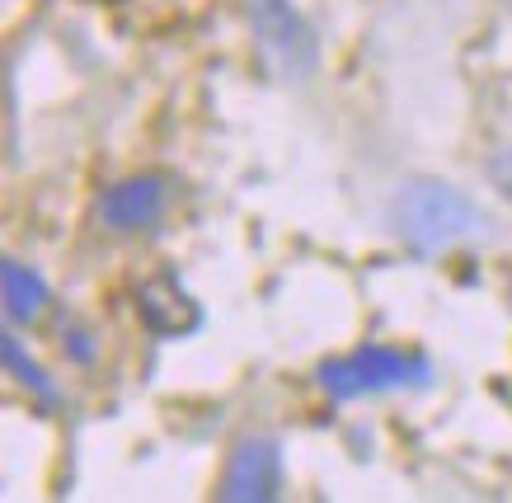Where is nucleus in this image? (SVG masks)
Wrapping results in <instances>:
<instances>
[{
	"label": "nucleus",
	"mask_w": 512,
	"mask_h": 503,
	"mask_svg": "<svg viewBox=\"0 0 512 503\" xmlns=\"http://www.w3.org/2000/svg\"><path fill=\"white\" fill-rule=\"evenodd\" d=\"M137 315L156 339H188L202 325V306L188 297V287L174 273H151L137 287Z\"/></svg>",
	"instance_id": "nucleus-5"
},
{
	"label": "nucleus",
	"mask_w": 512,
	"mask_h": 503,
	"mask_svg": "<svg viewBox=\"0 0 512 503\" xmlns=\"http://www.w3.org/2000/svg\"><path fill=\"white\" fill-rule=\"evenodd\" d=\"M160 217H165V179H156V174L118 179V184L104 189V198H99V221L109 226L113 236L151 231Z\"/></svg>",
	"instance_id": "nucleus-6"
},
{
	"label": "nucleus",
	"mask_w": 512,
	"mask_h": 503,
	"mask_svg": "<svg viewBox=\"0 0 512 503\" xmlns=\"http://www.w3.org/2000/svg\"><path fill=\"white\" fill-rule=\"evenodd\" d=\"M282 494V447L273 438H240L231 447L221 499L226 503H273Z\"/></svg>",
	"instance_id": "nucleus-4"
},
{
	"label": "nucleus",
	"mask_w": 512,
	"mask_h": 503,
	"mask_svg": "<svg viewBox=\"0 0 512 503\" xmlns=\"http://www.w3.org/2000/svg\"><path fill=\"white\" fill-rule=\"evenodd\" d=\"M245 19L259 57L282 85H306L315 76L320 43H315L311 19L301 15L296 0H245Z\"/></svg>",
	"instance_id": "nucleus-2"
},
{
	"label": "nucleus",
	"mask_w": 512,
	"mask_h": 503,
	"mask_svg": "<svg viewBox=\"0 0 512 503\" xmlns=\"http://www.w3.org/2000/svg\"><path fill=\"white\" fill-rule=\"evenodd\" d=\"M0 353H5V367L15 372V381H19V386H29V391L38 395L43 405H57V386L47 381V372H43V367H38V362L29 358V353H24V344H19V339H15V334H10V330L0 334Z\"/></svg>",
	"instance_id": "nucleus-8"
},
{
	"label": "nucleus",
	"mask_w": 512,
	"mask_h": 503,
	"mask_svg": "<svg viewBox=\"0 0 512 503\" xmlns=\"http://www.w3.org/2000/svg\"><path fill=\"white\" fill-rule=\"evenodd\" d=\"M433 367L419 353L386 344L353 348L348 358H329L320 367V386L334 400H362V395H386V391H409V386H428Z\"/></svg>",
	"instance_id": "nucleus-3"
},
{
	"label": "nucleus",
	"mask_w": 512,
	"mask_h": 503,
	"mask_svg": "<svg viewBox=\"0 0 512 503\" xmlns=\"http://www.w3.org/2000/svg\"><path fill=\"white\" fill-rule=\"evenodd\" d=\"M484 174H489V184H494L503 198H512V146H498L494 156L484 160Z\"/></svg>",
	"instance_id": "nucleus-9"
},
{
	"label": "nucleus",
	"mask_w": 512,
	"mask_h": 503,
	"mask_svg": "<svg viewBox=\"0 0 512 503\" xmlns=\"http://www.w3.org/2000/svg\"><path fill=\"white\" fill-rule=\"evenodd\" d=\"M0 297H5L10 325H33V320H43L52 292H47L43 273H33V268L19 264V259H5V264H0Z\"/></svg>",
	"instance_id": "nucleus-7"
},
{
	"label": "nucleus",
	"mask_w": 512,
	"mask_h": 503,
	"mask_svg": "<svg viewBox=\"0 0 512 503\" xmlns=\"http://www.w3.org/2000/svg\"><path fill=\"white\" fill-rule=\"evenodd\" d=\"M390 221L414 254H447L489 236L484 207L447 179H404L390 203Z\"/></svg>",
	"instance_id": "nucleus-1"
}]
</instances>
